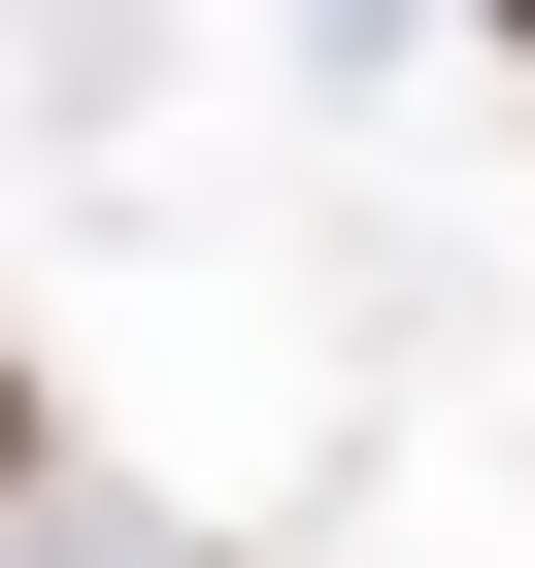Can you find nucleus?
Here are the masks:
<instances>
[{"mask_svg":"<svg viewBox=\"0 0 535 568\" xmlns=\"http://www.w3.org/2000/svg\"><path fill=\"white\" fill-rule=\"evenodd\" d=\"M502 34H535V0H502Z\"/></svg>","mask_w":535,"mask_h":568,"instance_id":"2","label":"nucleus"},{"mask_svg":"<svg viewBox=\"0 0 535 568\" xmlns=\"http://www.w3.org/2000/svg\"><path fill=\"white\" fill-rule=\"evenodd\" d=\"M0 468H34V368H0Z\"/></svg>","mask_w":535,"mask_h":568,"instance_id":"1","label":"nucleus"}]
</instances>
